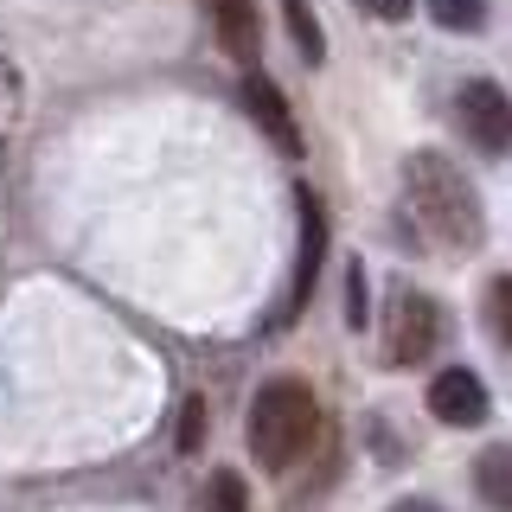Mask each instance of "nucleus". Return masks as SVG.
Listing matches in <instances>:
<instances>
[{
    "mask_svg": "<svg viewBox=\"0 0 512 512\" xmlns=\"http://www.w3.org/2000/svg\"><path fill=\"white\" fill-rule=\"evenodd\" d=\"M320 429H327V416H320L314 384L308 378H269L263 391H256V404H250L244 436H250L256 468L282 474V468H295V461L314 448Z\"/></svg>",
    "mask_w": 512,
    "mask_h": 512,
    "instance_id": "f03ea898",
    "label": "nucleus"
},
{
    "mask_svg": "<svg viewBox=\"0 0 512 512\" xmlns=\"http://www.w3.org/2000/svg\"><path fill=\"white\" fill-rule=\"evenodd\" d=\"M391 512H442V506H436V500H397Z\"/></svg>",
    "mask_w": 512,
    "mask_h": 512,
    "instance_id": "dca6fc26",
    "label": "nucleus"
},
{
    "mask_svg": "<svg viewBox=\"0 0 512 512\" xmlns=\"http://www.w3.org/2000/svg\"><path fill=\"white\" fill-rule=\"evenodd\" d=\"M442 346V308L423 295V288H391V301H384V365H423L429 352Z\"/></svg>",
    "mask_w": 512,
    "mask_h": 512,
    "instance_id": "7ed1b4c3",
    "label": "nucleus"
},
{
    "mask_svg": "<svg viewBox=\"0 0 512 512\" xmlns=\"http://www.w3.org/2000/svg\"><path fill=\"white\" fill-rule=\"evenodd\" d=\"M410 7H416V0H359V13H372V20H410Z\"/></svg>",
    "mask_w": 512,
    "mask_h": 512,
    "instance_id": "2eb2a0df",
    "label": "nucleus"
},
{
    "mask_svg": "<svg viewBox=\"0 0 512 512\" xmlns=\"http://www.w3.org/2000/svg\"><path fill=\"white\" fill-rule=\"evenodd\" d=\"M461 128L474 135V148L487 154H512V96L493 84V77H474V84H461Z\"/></svg>",
    "mask_w": 512,
    "mask_h": 512,
    "instance_id": "20e7f679",
    "label": "nucleus"
},
{
    "mask_svg": "<svg viewBox=\"0 0 512 512\" xmlns=\"http://www.w3.org/2000/svg\"><path fill=\"white\" fill-rule=\"evenodd\" d=\"M346 320L365 327V269L359 263H352V276H346Z\"/></svg>",
    "mask_w": 512,
    "mask_h": 512,
    "instance_id": "4468645a",
    "label": "nucleus"
},
{
    "mask_svg": "<svg viewBox=\"0 0 512 512\" xmlns=\"http://www.w3.org/2000/svg\"><path fill=\"white\" fill-rule=\"evenodd\" d=\"M282 20H288V39H295L301 64H320V58H327V32H320L308 0H282Z\"/></svg>",
    "mask_w": 512,
    "mask_h": 512,
    "instance_id": "9d476101",
    "label": "nucleus"
},
{
    "mask_svg": "<svg viewBox=\"0 0 512 512\" xmlns=\"http://www.w3.org/2000/svg\"><path fill=\"white\" fill-rule=\"evenodd\" d=\"M429 416L448 429H474L487 423V384H480L474 365H448V372L429 378Z\"/></svg>",
    "mask_w": 512,
    "mask_h": 512,
    "instance_id": "39448f33",
    "label": "nucleus"
},
{
    "mask_svg": "<svg viewBox=\"0 0 512 512\" xmlns=\"http://www.w3.org/2000/svg\"><path fill=\"white\" fill-rule=\"evenodd\" d=\"M205 13H212V32L224 52L244 71H256V58H263V13H256V0H205Z\"/></svg>",
    "mask_w": 512,
    "mask_h": 512,
    "instance_id": "0eeeda50",
    "label": "nucleus"
},
{
    "mask_svg": "<svg viewBox=\"0 0 512 512\" xmlns=\"http://www.w3.org/2000/svg\"><path fill=\"white\" fill-rule=\"evenodd\" d=\"M205 512H250V487H244V474L218 468V474H212V487H205Z\"/></svg>",
    "mask_w": 512,
    "mask_h": 512,
    "instance_id": "9b49d317",
    "label": "nucleus"
},
{
    "mask_svg": "<svg viewBox=\"0 0 512 512\" xmlns=\"http://www.w3.org/2000/svg\"><path fill=\"white\" fill-rule=\"evenodd\" d=\"M295 205H301V263H295V282H288V301H282V327L295 320L301 308H308V295H314V269H320V256H327V212H320V199L308 186L295 192Z\"/></svg>",
    "mask_w": 512,
    "mask_h": 512,
    "instance_id": "423d86ee",
    "label": "nucleus"
},
{
    "mask_svg": "<svg viewBox=\"0 0 512 512\" xmlns=\"http://www.w3.org/2000/svg\"><path fill=\"white\" fill-rule=\"evenodd\" d=\"M474 487L487 493L493 512H512V448H506V442H493L487 455L474 461Z\"/></svg>",
    "mask_w": 512,
    "mask_h": 512,
    "instance_id": "1a4fd4ad",
    "label": "nucleus"
},
{
    "mask_svg": "<svg viewBox=\"0 0 512 512\" xmlns=\"http://www.w3.org/2000/svg\"><path fill=\"white\" fill-rule=\"evenodd\" d=\"M244 109H250V122L263 128V135L276 141V148H282L288 160L301 154V128H295V116H288V96H282L276 84H269L263 71H250V77H244Z\"/></svg>",
    "mask_w": 512,
    "mask_h": 512,
    "instance_id": "6e6552de",
    "label": "nucleus"
},
{
    "mask_svg": "<svg viewBox=\"0 0 512 512\" xmlns=\"http://www.w3.org/2000/svg\"><path fill=\"white\" fill-rule=\"evenodd\" d=\"M404 212L416 224V237H423L429 250H442V256L480 250V231H487L480 192L468 186V173H461L448 154H436V148L404 160Z\"/></svg>",
    "mask_w": 512,
    "mask_h": 512,
    "instance_id": "f257e3e1",
    "label": "nucleus"
},
{
    "mask_svg": "<svg viewBox=\"0 0 512 512\" xmlns=\"http://www.w3.org/2000/svg\"><path fill=\"white\" fill-rule=\"evenodd\" d=\"M487 327L500 346H512V276H493V288H487Z\"/></svg>",
    "mask_w": 512,
    "mask_h": 512,
    "instance_id": "ddd939ff",
    "label": "nucleus"
},
{
    "mask_svg": "<svg viewBox=\"0 0 512 512\" xmlns=\"http://www.w3.org/2000/svg\"><path fill=\"white\" fill-rule=\"evenodd\" d=\"M429 20H436L442 32H480L487 7H480V0H429Z\"/></svg>",
    "mask_w": 512,
    "mask_h": 512,
    "instance_id": "f8f14e48",
    "label": "nucleus"
}]
</instances>
